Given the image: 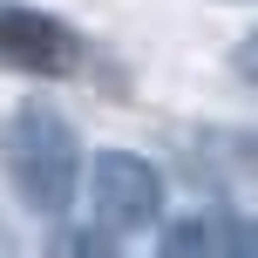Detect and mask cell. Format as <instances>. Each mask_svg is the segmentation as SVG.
Instances as JSON below:
<instances>
[{"label": "cell", "mask_w": 258, "mask_h": 258, "mask_svg": "<svg viewBox=\"0 0 258 258\" xmlns=\"http://www.w3.org/2000/svg\"><path fill=\"white\" fill-rule=\"evenodd\" d=\"M0 170L7 190L21 197V211L34 218H68V204L82 197V136L54 102L27 95L0 116Z\"/></svg>", "instance_id": "cell-1"}, {"label": "cell", "mask_w": 258, "mask_h": 258, "mask_svg": "<svg viewBox=\"0 0 258 258\" xmlns=\"http://www.w3.org/2000/svg\"><path fill=\"white\" fill-rule=\"evenodd\" d=\"M82 190H89V218L102 238H136V231H156L163 224V204H170V183L150 156L136 150H95L82 156Z\"/></svg>", "instance_id": "cell-2"}, {"label": "cell", "mask_w": 258, "mask_h": 258, "mask_svg": "<svg viewBox=\"0 0 258 258\" xmlns=\"http://www.w3.org/2000/svg\"><path fill=\"white\" fill-rule=\"evenodd\" d=\"M89 41L48 7H27V0H0V61L21 68V75H75Z\"/></svg>", "instance_id": "cell-3"}, {"label": "cell", "mask_w": 258, "mask_h": 258, "mask_svg": "<svg viewBox=\"0 0 258 258\" xmlns=\"http://www.w3.org/2000/svg\"><path fill=\"white\" fill-rule=\"evenodd\" d=\"M163 258H218V218H177V224H163Z\"/></svg>", "instance_id": "cell-4"}, {"label": "cell", "mask_w": 258, "mask_h": 258, "mask_svg": "<svg viewBox=\"0 0 258 258\" xmlns=\"http://www.w3.org/2000/svg\"><path fill=\"white\" fill-rule=\"evenodd\" d=\"M48 258H116L102 231H54V251Z\"/></svg>", "instance_id": "cell-5"}, {"label": "cell", "mask_w": 258, "mask_h": 258, "mask_svg": "<svg viewBox=\"0 0 258 258\" xmlns=\"http://www.w3.org/2000/svg\"><path fill=\"white\" fill-rule=\"evenodd\" d=\"M231 75L245 82V89H258V27H251V34H238V41H231Z\"/></svg>", "instance_id": "cell-6"}]
</instances>
